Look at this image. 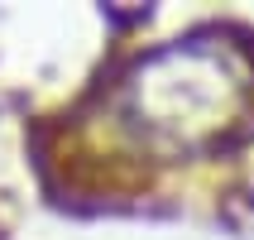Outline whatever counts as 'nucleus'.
I'll list each match as a JSON object with an SVG mask.
<instances>
[{
	"instance_id": "f257e3e1",
	"label": "nucleus",
	"mask_w": 254,
	"mask_h": 240,
	"mask_svg": "<svg viewBox=\"0 0 254 240\" xmlns=\"http://www.w3.org/2000/svg\"><path fill=\"white\" fill-rule=\"evenodd\" d=\"M250 68L226 43L187 39L139 58L115 91L120 120L154 149H201L235 125Z\"/></svg>"
}]
</instances>
